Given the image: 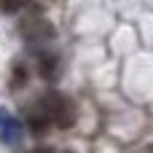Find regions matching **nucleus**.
Returning <instances> with one entry per match:
<instances>
[{"mask_svg":"<svg viewBox=\"0 0 153 153\" xmlns=\"http://www.w3.org/2000/svg\"><path fill=\"white\" fill-rule=\"evenodd\" d=\"M22 140H24V124L8 108H0V143L8 148H19Z\"/></svg>","mask_w":153,"mask_h":153,"instance_id":"f03ea898","label":"nucleus"},{"mask_svg":"<svg viewBox=\"0 0 153 153\" xmlns=\"http://www.w3.org/2000/svg\"><path fill=\"white\" fill-rule=\"evenodd\" d=\"M24 83H27V67L22 62H16L13 65V75H11V89H22Z\"/></svg>","mask_w":153,"mask_h":153,"instance_id":"39448f33","label":"nucleus"},{"mask_svg":"<svg viewBox=\"0 0 153 153\" xmlns=\"http://www.w3.org/2000/svg\"><path fill=\"white\" fill-rule=\"evenodd\" d=\"M27 3H30V0H0V11H3V13H16V11H22Z\"/></svg>","mask_w":153,"mask_h":153,"instance_id":"423d86ee","label":"nucleus"},{"mask_svg":"<svg viewBox=\"0 0 153 153\" xmlns=\"http://www.w3.org/2000/svg\"><path fill=\"white\" fill-rule=\"evenodd\" d=\"M40 105H43V110L48 113V118H51V124H54L56 129H70V126L75 124V105H73L62 91H48V94H43V97H40Z\"/></svg>","mask_w":153,"mask_h":153,"instance_id":"f257e3e1","label":"nucleus"},{"mask_svg":"<svg viewBox=\"0 0 153 153\" xmlns=\"http://www.w3.org/2000/svg\"><path fill=\"white\" fill-rule=\"evenodd\" d=\"M38 70H40V75H43L46 81H51V78L56 75V56L48 54V51H43V54L38 56Z\"/></svg>","mask_w":153,"mask_h":153,"instance_id":"20e7f679","label":"nucleus"},{"mask_svg":"<svg viewBox=\"0 0 153 153\" xmlns=\"http://www.w3.org/2000/svg\"><path fill=\"white\" fill-rule=\"evenodd\" d=\"M67 153H73V151H67Z\"/></svg>","mask_w":153,"mask_h":153,"instance_id":"6e6552de","label":"nucleus"},{"mask_svg":"<svg viewBox=\"0 0 153 153\" xmlns=\"http://www.w3.org/2000/svg\"><path fill=\"white\" fill-rule=\"evenodd\" d=\"M51 126H54V124H51V118H48V113L43 110V105H40V102H38L35 108H30V110H27V129H30L35 137H43Z\"/></svg>","mask_w":153,"mask_h":153,"instance_id":"7ed1b4c3","label":"nucleus"},{"mask_svg":"<svg viewBox=\"0 0 153 153\" xmlns=\"http://www.w3.org/2000/svg\"><path fill=\"white\" fill-rule=\"evenodd\" d=\"M32 153H54V148H48V145H43V148H35Z\"/></svg>","mask_w":153,"mask_h":153,"instance_id":"0eeeda50","label":"nucleus"}]
</instances>
